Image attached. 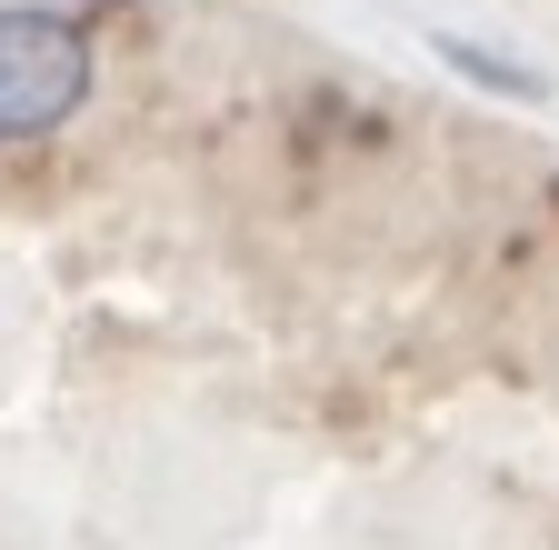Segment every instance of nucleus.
Listing matches in <instances>:
<instances>
[{
	"label": "nucleus",
	"instance_id": "obj_1",
	"mask_svg": "<svg viewBox=\"0 0 559 550\" xmlns=\"http://www.w3.org/2000/svg\"><path fill=\"white\" fill-rule=\"evenodd\" d=\"M91 31L70 11H0V141H40L91 101Z\"/></svg>",
	"mask_w": 559,
	"mask_h": 550
}]
</instances>
